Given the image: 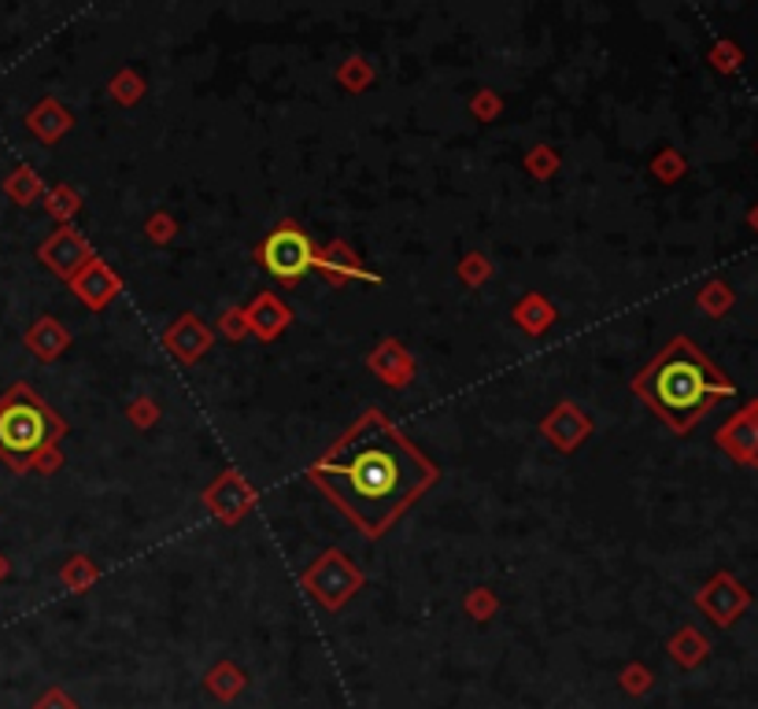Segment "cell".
Returning a JSON list of instances; mask_svg holds the SVG:
<instances>
[{
    "instance_id": "cell-9",
    "label": "cell",
    "mask_w": 758,
    "mask_h": 709,
    "mask_svg": "<svg viewBox=\"0 0 758 709\" xmlns=\"http://www.w3.org/2000/svg\"><path fill=\"white\" fill-rule=\"evenodd\" d=\"M541 432H544V440L552 443L555 451H577L581 443H585L592 436V421L588 414H581V407L577 403H559L552 414H547L541 421Z\"/></svg>"
},
{
    "instance_id": "cell-3",
    "label": "cell",
    "mask_w": 758,
    "mask_h": 709,
    "mask_svg": "<svg viewBox=\"0 0 758 709\" xmlns=\"http://www.w3.org/2000/svg\"><path fill=\"white\" fill-rule=\"evenodd\" d=\"M63 436H68V421L30 384H12L0 395V459L16 473L57 470Z\"/></svg>"
},
{
    "instance_id": "cell-6",
    "label": "cell",
    "mask_w": 758,
    "mask_h": 709,
    "mask_svg": "<svg viewBox=\"0 0 758 709\" xmlns=\"http://www.w3.org/2000/svg\"><path fill=\"white\" fill-rule=\"evenodd\" d=\"M38 255H41V263H45L52 274L63 277V281H71V277L93 259V248L74 226H60L45 244H41Z\"/></svg>"
},
{
    "instance_id": "cell-20",
    "label": "cell",
    "mask_w": 758,
    "mask_h": 709,
    "mask_svg": "<svg viewBox=\"0 0 758 709\" xmlns=\"http://www.w3.org/2000/svg\"><path fill=\"white\" fill-rule=\"evenodd\" d=\"M459 274H463V281L467 285H481V281H485V277L492 274V266L485 263V255H467V259L463 263H459Z\"/></svg>"
},
{
    "instance_id": "cell-8",
    "label": "cell",
    "mask_w": 758,
    "mask_h": 709,
    "mask_svg": "<svg viewBox=\"0 0 758 709\" xmlns=\"http://www.w3.org/2000/svg\"><path fill=\"white\" fill-rule=\"evenodd\" d=\"M68 285H71V292L79 296L90 310H104L119 292H123V281H119V277L112 274V266H107L101 255H93V259L85 263Z\"/></svg>"
},
{
    "instance_id": "cell-13",
    "label": "cell",
    "mask_w": 758,
    "mask_h": 709,
    "mask_svg": "<svg viewBox=\"0 0 758 709\" xmlns=\"http://www.w3.org/2000/svg\"><path fill=\"white\" fill-rule=\"evenodd\" d=\"M367 366H370V370L378 373L389 388H408V384L414 381V359H411V351L403 348L400 340L378 343V348L370 351Z\"/></svg>"
},
{
    "instance_id": "cell-19",
    "label": "cell",
    "mask_w": 758,
    "mask_h": 709,
    "mask_svg": "<svg viewBox=\"0 0 758 709\" xmlns=\"http://www.w3.org/2000/svg\"><path fill=\"white\" fill-rule=\"evenodd\" d=\"M218 329H223V337H226V340H240V337H248L245 310H240V307H229V310H223V318H218Z\"/></svg>"
},
{
    "instance_id": "cell-23",
    "label": "cell",
    "mask_w": 758,
    "mask_h": 709,
    "mask_svg": "<svg viewBox=\"0 0 758 709\" xmlns=\"http://www.w3.org/2000/svg\"><path fill=\"white\" fill-rule=\"evenodd\" d=\"M38 709H74V706H71L68 698H63L60 691H52V695H45V698H41V702H38Z\"/></svg>"
},
{
    "instance_id": "cell-4",
    "label": "cell",
    "mask_w": 758,
    "mask_h": 709,
    "mask_svg": "<svg viewBox=\"0 0 758 709\" xmlns=\"http://www.w3.org/2000/svg\"><path fill=\"white\" fill-rule=\"evenodd\" d=\"M315 255H318V248H315L311 233L293 218L278 222L256 248V259L263 263V270L270 277H278V281L289 288L300 285L304 277L315 270Z\"/></svg>"
},
{
    "instance_id": "cell-15",
    "label": "cell",
    "mask_w": 758,
    "mask_h": 709,
    "mask_svg": "<svg viewBox=\"0 0 758 709\" xmlns=\"http://www.w3.org/2000/svg\"><path fill=\"white\" fill-rule=\"evenodd\" d=\"M514 321H519V326H522L525 332L541 337V332L555 321V307L547 304V299H544L541 292H530L519 307H514Z\"/></svg>"
},
{
    "instance_id": "cell-11",
    "label": "cell",
    "mask_w": 758,
    "mask_h": 709,
    "mask_svg": "<svg viewBox=\"0 0 758 709\" xmlns=\"http://www.w3.org/2000/svg\"><path fill=\"white\" fill-rule=\"evenodd\" d=\"M240 310H245L248 332H252V337H259L263 343L278 340L281 332L293 326V310L285 307L281 296H274V292H259L248 307H240Z\"/></svg>"
},
{
    "instance_id": "cell-14",
    "label": "cell",
    "mask_w": 758,
    "mask_h": 709,
    "mask_svg": "<svg viewBox=\"0 0 758 709\" xmlns=\"http://www.w3.org/2000/svg\"><path fill=\"white\" fill-rule=\"evenodd\" d=\"M27 343H30V351H34L38 359L52 362V359H60V354L71 348V332L63 329L57 318H38L34 329L27 332Z\"/></svg>"
},
{
    "instance_id": "cell-2",
    "label": "cell",
    "mask_w": 758,
    "mask_h": 709,
    "mask_svg": "<svg viewBox=\"0 0 758 709\" xmlns=\"http://www.w3.org/2000/svg\"><path fill=\"white\" fill-rule=\"evenodd\" d=\"M633 392L674 432H688L718 399L733 395V384L696 343L677 337L644 373H636Z\"/></svg>"
},
{
    "instance_id": "cell-16",
    "label": "cell",
    "mask_w": 758,
    "mask_h": 709,
    "mask_svg": "<svg viewBox=\"0 0 758 709\" xmlns=\"http://www.w3.org/2000/svg\"><path fill=\"white\" fill-rule=\"evenodd\" d=\"M30 130H34L41 141H60L63 133L71 130V115L57 104V100H45V104L30 115Z\"/></svg>"
},
{
    "instance_id": "cell-18",
    "label": "cell",
    "mask_w": 758,
    "mask_h": 709,
    "mask_svg": "<svg viewBox=\"0 0 758 709\" xmlns=\"http://www.w3.org/2000/svg\"><path fill=\"white\" fill-rule=\"evenodd\" d=\"M74 210H79V193L68 188V185L52 188V193H49V215H57L63 226H68V218L74 215Z\"/></svg>"
},
{
    "instance_id": "cell-22",
    "label": "cell",
    "mask_w": 758,
    "mask_h": 709,
    "mask_svg": "<svg viewBox=\"0 0 758 709\" xmlns=\"http://www.w3.org/2000/svg\"><path fill=\"white\" fill-rule=\"evenodd\" d=\"M467 606L474 609V614L481 617V614H485V609H492V598H489V592H485V587H478V592H474V598H470Z\"/></svg>"
},
{
    "instance_id": "cell-17",
    "label": "cell",
    "mask_w": 758,
    "mask_h": 709,
    "mask_svg": "<svg viewBox=\"0 0 758 709\" xmlns=\"http://www.w3.org/2000/svg\"><path fill=\"white\" fill-rule=\"evenodd\" d=\"M96 576H101V573H96V565L90 558H71V565L63 569V584H68L71 592H85Z\"/></svg>"
},
{
    "instance_id": "cell-7",
    "label": "cell",
    "mask_w": 758,
    "mask_h": 709,
    "mask_svg": "<svg viewBox=\"0 0 758 709\" xmlns=\"http://www.w3.org/2000/svg\"><path fill=\"white\" fill-rule=\"evenodd\" d=\"M204 503H207V510H212L218 521H226V525H237V521L245 517L252 506H256V492H252L248 481L237 470H226L204 492Z\"/></svg>"
},
{
    "instance_id": "cell-12",
    "label": "cell",
    "mask_w": 758,
    "mask_h": 709,
    "mask_svg": "<svg viewBox=\"0 0 758 709\" xmlns=\"http://www.w3.org/2000/svg\"><path fill=\"white\" fill-rule=\"evenodd\" d=\"M315 270L322 274L329 285H345L348 277H356V281L381 285V277H378V274H370L367 266L359 263V255L351 251L345 240H329L326 248L315 255Z\"/></svg>"
},
{
    "instance_id": "cell-5",
    "label": "cell",
    "mask_w": 758,
    "mask_h": 709,
    "mask_svg": "<svg viewBox=\"0 0 758 709\" xmlns=\"http://www.w3.org/2000/svg\"><path fill=\"white\" fill-rule=\"evenodd\" d=\"M300 584L322 609H340V606H348L351 598L362 592L367 576H362V569L348 558L345 551L329 547V551L318 554L311 565H307Z\"/></svg>"
},
{
    "instance_id": "cell-21",
    "label": "cell",
    "mask_w": 758,
    "mask_h": 709,
    "mask_svg": "<svg viewBox=\"0 0 758 709\" xmlns=\"http://www.w3.org/2000/svg\"><path fill=\"white\" fill-rule=\"evenodd\" d=\"M130 410H134V414H130V418H134V425H152V421H156V407H152L148 399H145V403H134Z\"/></svg>"
},
{
    "instance_id": "cell-10",
    "label": "cell",
    "mask_w": 758,
    "mask_h": 709,
    "mask_svg": "<svg viewBox=\"0 0 758 709\" xmlns=\"http://www.w3.org/2000/svg\"><path fill=\"white\" fill-rule=\"evenodd\" d=\"M212 340H215L212 326H207L204 318H196V315H182L167 332H163V348H167L174 359L185 362V366L204 359V354L212 351Z\"/></svg>"
},
{
    "instance_id": "cell-1",
    "label": "cell",
    "mask_w": 758,
    "mask_h": 709,
    "mask_svg": "<svg viewBox=\"0 0 758 709\" xmlns=\"http://www.w3.org/2000/svg\"><path fill=\"white\" fill-rule=\"evenodd\" d=\"M307 481L356 525L359 536L381 540L441 481V470L408 432L392 425L386 410L370 407L322 459L307 465Z\"/></svg>"
}]
</instances>
